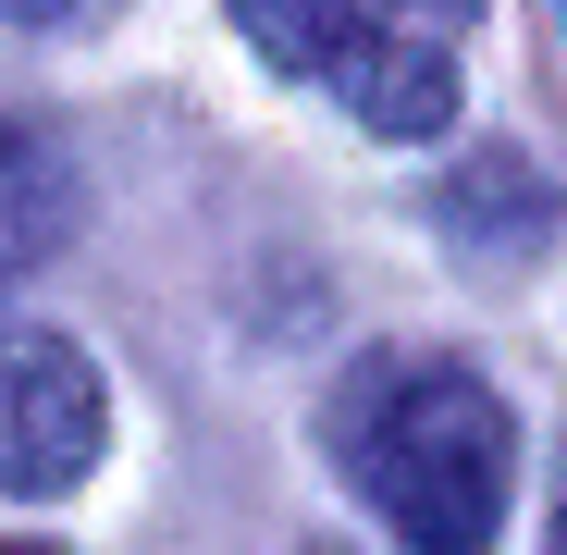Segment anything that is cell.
Listing matches in <instances>:
<instances>
[{"instance_id": "obj_1", "label": "cell", "mask_w": 567, "mask_h": 555, "mask_svg": "<svg viewBox=\"0 0 567 555\" xmlns=\"http://www.w3.org/2000/svg\"><path fill=\"white\" fill-rule=\"evenodd\" d=\"M333 470L383 518V543H408V555H494L506 494H518V420H506V395L468 358L383 346L333 395Z\"/></svg>"}, {"instance_id": "obj_4", "label": "cell", "mask_w": 567, "mask_h": 555, "mask_svg": "<svg viewBox=\"0 0 567 555\" xmlns=\"http://www.w3.org/2000/svg\"><path fill=\"white\" fill-rule=\"evenodd\" d=\"M74 235V161L38 112H0V285H25V271Z\"/></svg>"}, {"instance_id": "obj_5", "label": "cell", "mask_w": 567, "mask_h": 555, "mask_svg": "<svg viewBox=\"0 0 567 555\" xmlns=\"http://www.w3.org/2000/svg\"><path fill=\"white\" fill-rule=\"evenodd\" d=\"M543 555H567V482H555V543H543Z\"/></svg>"}, {"instance_id": "obj_2", "label": "cell", "mask_w": 567, "mask_h": 555, "mask_svg": "<svg viewBox=\"0 0 567 555\" xmlns=\"http://www.w3.org/2000/svg\"><path fill=\"white\" fill-rule=\"evenodd\" d=\"M235 25L370 136H444L482 0H235Z\"/></svg>"}, {"instance_id": "obj_3", "label": "cell", "mask_w": 567, "mask_h": 555, "mask_svg": "<svg viewBox=\"0 0 567 555\" xmlns=\"http://www.w3.org/2000/svg\"><path fill=\"white\" fill-rule=\"evenodd\" d=\"M112 444V395L74 333H0V494H74Z\"/></svg>"}, {"instance_id": "obj_6", "label": "cell", "mask_w": 567, "mask_h": 555, "mask_svg": "<svg viewBox=\"0 0 567 555\" xmlns=\"http://www.w3.org/2000/svg\"><path fill=\"white\" fill-rule=\"evenodd\" d=\"M0 555H50V543H0Z\"/></svg>"}]
</instances>
